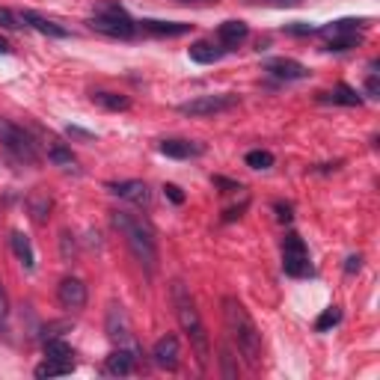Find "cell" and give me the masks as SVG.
I'll use <instances>...</instances> for the list:
<instances>
[{
    "mask_svg": "<svg viewBox=\"0 0 380 380\" xmlns=\"http://www.w3.org/2000/svg\"><path fill=\"white\" fill-rule=\"evenodd\" d=\"M0 27L4 30H18V18H15V15L9 9H4V6H0Z\"/></svg>",
    "mask_w": 380,
    "mask_h": 380,
    "instance_id": "obj_33",
    "label": "cell"
},
{
    "mask_svg": "<svg viewBox=\"0 0 380 380\" xmlns=\"http://www.w3.org/2000/svg\"><path fill=\"white\" fill-rule=\"evenodd\" d=\"M107 336H110L113 342L128 339V324H125L122 306H110V312H107Z\"/></svg>",
    "mask_w": 380,
    "mask_h": 380,
    "instance_id": "obj_22",
    "label": "cell"
},
{
    "mask_svg": "<svg viewBox=\"0 0 380 380\" xmlns=\"http://www.w3.org/2000/svg\"><path fill=\"white\" fill-rule=\"evenodd\" d=\"M366 92H369V98H380V80H377V72L374 69H371V75L366 80Z\"/></svg>",
    "mask_w": 380,
    "mask_h": 380,
    "instance_id": "obj_36",
    "label": "cell"
},
{
    "mask_svg": "<svg viewBox=\"0 0 380 380\" xmlns=\"http://www.w3.org/2000/svg\"><path fill=\"white\" fill-rule=\"evenodd\" d=\"M220 359H223V377H238V371H235V366H232V351L229 348H223V354H220Z\"/></svg>",
    "mask_w": 380,
    "mask_h": 380,
    "instance_id": "obj_31",
    "label": "cell"
},
{
    "mask_svg": "<svg viewBox=\"0 0 380 380\" xmlns=\"http://www.w3.org/2000/svg\"><path fill=\"white\" fill-rule=\"evenodd\" d=\"M362 42V33H351V36H339V39H330L327 42V51H351Z\"/></svg>",
    "mask_w": 380,
    "mask_h": 380,
    "instance_id": "obj_29",
    "label": "cell"
},
{
    "mask_svg": "<svg viewBox=\"0 0 380 380\" xmlns=\"http://www.w3.org/2000/svg\"><path fill=\"white\" fill-rule=\"evenodd\" d=\"M89 27L95 33H102V36H110V39H131L137 33V24L131 21V15L116 4H104L89 18Z\"/></svg>",
    "mask_w": 380,
    "mask_h": 380,
    "instance_id": "obj_4",
    "label": "cell"
},
{
    "mask_svg": "<svg viewBox=\"0 0 380 380\" xmlns=\"http://www.w3.org/2000/svg\"><path fill=\"white\" fill-rule=\"evenodd\" d=\"M48 158H51V163H57V167H63V170H75L72 148H65L63 143H51V146H48Z\"/></svg>",
    "mask_w": 380,
    "mask_h": 380,
    "instance_id": "obj_25",
    "label": "cell"
},
{
    "mask_svg": "<svg viewBox=\"0 0 380 380\" xmlns=\"http://www.w3.org/2000/svg\"><path fill=\"white\" fill-rule=\"evenodd\" d=\"M140 27L152 36H185V33L193 30V24H185V21H158V18H143Z\"/></svg>",
    "mask_w": 380,
    "mask_h": 380,
    "instance_id": "obj_13",
    "label": "cell"
},
{
    "mask_svg": "<svg viewBox=\"0 0 380 380\" xmlns=\"http://www.w3.org/2000/svg\"><path fill=\"white\" fill-rule=\"evenodd\" d=\"M75 371V362L72 359H48L42 366H36V377H60V374H72Z\"/></svg>",
    "mask_w": 380,
    "mask_h": 380,
    "instance_id": "obj_23",
    "label": "cell"
},
{
    "mask_svg": "<svg viewBox=\"0 0 380 380\" xmlns=\"http://www.w3.org/2000/svg\"><path fill=\"white\" fill-rule=\"evenodd\" d=\"M152 359L158 369H167V371H175L178 362H181V348H178V339L175 336H163L155 342L152 348Z\"/></svg>",
    "mask_w": 380,
    "mask_h": 380,
    "instance_id": "obj_9",
    "label": "cell"
},
{
    "mask_svg": "<svg viewBox=\"0 0 380 380\" xmlns=\"http://www.w3.org/2000/svg\"><path fill=\"white\" fill-rule=\"evenodd\" d=\"M6 315H9V297H6L4 283H0V318H6Z\"/></svg>",
    "mask_w": 380,
    "mask_h": 380,
    "instance_id": "obj_39",
    "label": "cell"
},
{
    "mask_svg": "<svg viewBox=\"0 0 380 380\" xmlns=\"http://www.w3.org/2000/svg\"><path fill=\"white\" fill-rule=\"evenodd\" d=\"M57 300L63 309H84L87 306V286L77 276H65L57 286Z\"/></svg>",
    "mask_w": 380,
    "mask_h": 380,
    "instance_id": "obj_8",
    "label": "cell"
},
{
    "mask_svg": "<svg viewBox=\"0 0 380 380\" xmlns=\"http://www.w3.org/2000/svg\"><path fill=\"white\" fill-rule=\"evenodd\" d=\"M110 223H113L116 232H122L131 256H134L143 264L146 273H155V268H158V246H155L152 229L143 226L137 217H131V214H125V211H113L110 214Z\"/></svg>",
    "mask_w": 380,
    "mask_h": 380,
    "instance_id": "obj_3",
    "label": "cell"
},
{
    "mask_svg": "<svg viewBox=\"0 0 380 380\" xmlns=\"http://www.w3.org/2000/svg\"><path fill=\"white\" fill-rule=\"evenodd\" d=\"M259 4L273 6V9H294V6H300L303 0H259Z\"/></svg>",
    "mask_w": 380,
    "mask_h": 380,
    "instance_id": "obj_34",
    "label": "cell"
},
{
    "mask_svg": "<svg viewBox=\"0 0 380 380\" xmlns=\"http://www.w3.org/2000/svg\"><path fill=\"white\" fill-rule=\"evenodd\" d=\"M264 72H271L279 80H303V77H309L306 65L297 63V60H288V57H271L268 63H264Z\"/></svg>",
    "mask_w": 380,
    "mask_h": 380,
    "instance_id": "obj_11",
    "label": "cell"
},
{
    "mask_svg": "<svg viewBox=\"0 0 380 380\" xmlns=\"http://www.w3.org/2000/svg\"><path fill=\"white\" fill-rule=\"evenodd\" d=\"M89 98H92V104L104 107V110H113V113L131 107V98L128 95H119V92H92Z\"/></svg>",
    "mask_w": 380,
    "mask_h": 380,
    "instance_id": "obj_21",
    "label": "cell"
},
{
    "mask_svg": "<svg viewBox=\"0 0 380 380\" xmlns=\"http://www.w3.org/2000/svg\"><path fill=\"white\" fill-rule=\"evenodd\" d=\"M21 21L24 24H30L33 30H39L42 36H51V39H65L69 36V30L65 27H60L57 21H51V18H45V15H39V12H33V9H24V15H21Z\"/></svg>",
    "mask_w": 380,
    "mask_h": 380,
    "instance_id": "obj_12",
    "label": "cell"
},
{
    "mask_svg": "<svg viewBox=\"0 0 380 380\" xmlns=\"http://www.w3.org/2000/svg\"><path fill=\"white\" fill-rule=\"evenodd\" d=\"M238 107V95H196L190 102L178 104V113L181 116H193V119H205V116H217V113H226Z\"/></svg>",
    "mask_w": 380,
    "mask_h": 380,
    "instance_id": "obj_6",
    "label": "cell"
},
{
    "mask_svg": "<svg viewBox=\"0 0 380 380\" xmlns=\"http://www.w3.org/2000/svg\"><path fill=\"white\" fill-rule=\"evenodd\" d=\"M27 208H30V217L36 220V223H48L54 202H51V196H48L45 190H33V193L27 196Z\"/></svg>",
    "mask_w": 380,
    "mask_h": 380,
    "instance_id": "obj_17",
    "label": "cell"
},
{
    "mask_svg": "<svg viewBox=\"0 0 380 380\" xmlns=\"http://www.w3.org/2000/svg\"><path fill=\"white\" fill-rule=\"evenodd\" d=\"M273 211H276V220H279V223H288V220H291V205L276 202V205H273Z\"/></svg>",
    "mask_w": 380,
    "mask_h": 380,
    "instance_id": "obj_37",
    "label": "cell"
},
{
    "mask_svg": "<svg viewBox=\"0 0 380 380\" xmlns=\"http://www.w3.org/2000/svg\"><path fill=\"white\" fill-rule=\"evenodd\" d=\"M45 357L48 359H72V344L57 339H45Z\"/></svg>",
    "mask_w": 380,
    "mask_h": 380,
    "instance_id": "obj_26",
    "label": "cell"
},
{
    "mask_svg": "<svg viewBox=\"0 0 380 380\" xmlns=\"http://www.w3.org/2000/svg\"><path fill=\"white\" fill-rule=\"evenodd\" d=\"M134 362H137V354H134V351L119 348V351H113V354L107 357L104 371H107V374H116V377H125V374L134 371Z\"/></svg>",
    "mask_w": 380,
    "mask_h": 380,
    "instance_id": "obj_14",
    "label": "cell"
},
{
    "mask_svg": "<svg viewBox=\"0 0 380 380\" xmlns=\"http://www.w3.org/2000/svg\"><path fill=\"white\" fill-rule=\"evenodd\" d=\"M246 36H250V27H246L244 21H226V24H220V30H217V39H220V45L226 48H238Z\"/></svg>",
    "mask_w": 380,
    "mask_h": 380,
    "instance_id": "obj_16",
    "label": "cell"
},
{
    "mask_svg": "<svg viewBox=\"0 0 380 380\" xmlns=\"http://www.w3.org/2000/svg\"><path fill=\"white\" fill-rule=\"evenodd\" d=\"M175 4H181V6H211V4H217V0H175Z\"/></svg>",
    "mask_w": 380,
    "mask_h": 380,
    "instance_id": "obj_41",
    "label": "cell"
},
{
    "mask_svg": "<svg viewBox=\"0 0 380 380\" xmlns=\"http://www.w3.org/2000/svg\"><path fill=\"white\" fill-rule=\"evenodd\" d=\"M170 297H173V309H175V318L181 324V330L188 333L190 339V348L196 354V362H200V369L205 371L208 362H211V339L205 333V324L200 318V309H196V300L190 288L181 283V279H175V283L170 286Z\"/></svg>",
    "mask_w": 380,
    "mask_h": 380,
    "instance_id": "obj_1",
    "label": "cell"
},
{
    "mask_svg": "<svg viewBox=\"0 0 380 380\" xmlns=\"http://www.w3.org/2000/svg\"><path fill=\"white\" fill-rule=\"evenodd\" d=\"M0 54H9V45H6V39H0Z\"/></svg>",
    "mask_w": 380,
    "mask_h": 380,
    "instance_id": "obj_42",
    "label": "cell"
},
{
    "mask_svg": "<svg viewBox=\"0 0 380 380\" xmlns=\"http://www.w3.org/2000/svg\"><path fill=\"white\" fill-rule=\"evenodd\" d=\"M60 246H63V259H75V241L69 232L60 235Z\"/></svg>",
    "mask_w": 380,
    "mask_h": 380,
    "instance_id": "obj_35",
    "label": "cell"
},
{
    "mask_svg": "<svg viewBox=\"0 0 380 380\" xmlns=\"http://www.w3.org/2000/svg\"><path fill=\"white\" fill-rule=\"evenodd\" d=\"M246 167L250 170H271L273 167V155L264 152V148H253V152H246Z\"/></svg>",
    "mask_w": 380,
    "mask_h": 380,
    "instance_id": "obj_27",
    "label": "cell"
},
{
    "mask_svg": "<svg viewBox=\"0 0 380 380\" xmlns=\"http://www.w3.org/2000/svg\"><path fill=\"white\" fill-rule=\"evenodd\" d=\"M324 102H333V104H344V107H359L362 104V98L351 89V87H344V84H339L336 87V92H327L324 95Z\"/></svg>",
    "mask_w": 380,
    "mask_h": 380,
    "instance_id": "obj_24",
    "label": "cell"
},
{
    "mask_svg": "<svg viewBox=\"0 0 380 380\" xmlns=\"http://www.w3.org/2000/svg\"><path fill=\"white\" fill-rule=\"evenodd\" d=\"M214 185H220V188H226V193H229V190H241V185H235V181H229V178H220V175H217V178H214Z\"/></svg>",
    "mask_w": 380,
    "mask_h": 380,
    "instance_id": "obj_40",
    "label": "cell"
},
{
    "mask_svg": "<svg viewBox=\"0 0 380 380\" xmlns=\"http://www.w3.org/2000/svg\"><path fill=\"white\" fill-rule=\"evenodd\" d=\"M286 33H291V36H312V33H318V27H312V24H288Z\"/></svg>",
    "mask_w": 380,
    "mask_h": 380,
    "instance_id": "obj_30",
    "label": "cell"
},
{
    "mask_svg": "<svg viewBox=\"0 0 380 380\" xmlns=\"http://www.w3.org/2000/svg\"><path fill=\"white\" fill-rule=\"evenodd\" d=\"M161 155L175 158V161H185V158L202 155V146L200 143H190V140H163L161 143Z\"/></svg>",
    "mask_w": 380,
    "mask_h": 380,
    "instance_id": "obj_15",
    "label": "cell"
},
{
    "mask_svg": "<svg viewBox=\"0 0 380 380\" xmlns=\"http://www.w3.org/2000/svg\"><path fill=\"white\" fill-rule=\"evenodd\" d=\"M283 271L288 276H309L312 273V261H309V250H306V244L300 235H286L283 241Z\"/></svg>",
    "mask_w": 380,
    "mask_h": 380,
    "instance_id": "obj_7",
    "label": "cell"
},
{
    "mask_svg": "<svg viewBox=\"0 0 380 380\" xmlns=\"http://www.w3.org/2000/svg\"><path fill=\"white\" fill-rule=\"evenodd\" d=\"M12 253H15V259L21 261L24 271H33V268H36V256H33V246H30V238H27V235L12 232Z\"/></svg>",
    "mask_w": 380,
    "mask_h": 380,
    "instance_id": "obj_19",
    "label": "cell"
},
{
    "mask_svg": "<svg viewBox=\"0 0 380 380\" xmlns=\"http://www.w3.org/2000/svg\"><path fill=\"white\" fill-rule=\"evenodd\" d=\"M190 60L193 63H200V65H211V63H217V60H223V54H226V48H220V45H214V42H196V45H190Z\"/></svg>",
    "mask_w": 380,
    "mask_h": 380,
    "instance_id": "obj_18",
    "label": "cell"
},
{
    "mask_svg": "<svg viewBox=\"0 0 380 380\" xmlns=\"http://www.w3.org/2000/svg\"><path fill=\"white\" fill-rule=\"evenodd\" d=\"M163 196H167L173 205H181V202H185V193H181V188H175V185H163Z\"/></svg>",
    "mask_w": 380,
    "mask_h": 380,
    "instance_id": "obj_32",
    "label": "cell"
},
{
    "mask_svg": "<svg viewBox=\"0 0 380 380\" xmlns=\"http://www.w3.org/2000/svg\"><path fill=\"white\" fill-rule=\"evenodd\" d=\"M113 196H119V200H128L134 202L140 208H148L152 205V190H148L143 181H113V185H107Z\"/></svg>",
    "mask_w": 380,
    "mask_h": 380,
    "instance_id": "obj_10",
    "label": "cell"
},
{
    "mask_svg": "<svg viewBox=\"0 0 380 380\" xmlns=\"http://www.w3.org/2000/svg\"><path fill=\"white\" fill-rule=\"evenodd\" d=\"M362 268V256H348L344 259V273H357Z\"/></svg>",
    "mask_w": 380,
    "mask_h": 380,
    "instance_id": "obj_38",
    "label": "cell"
},
{
    "mask_svg": "<svg viewBox=\"0 0 380 380\" xmlns=\"http://www.w3.org/2000/svg\"><path fill=\"white\" fill-rule=\"evenodd\" d=\"M223 321H226V330H229V336H232V342L238 344L241 357L250 362V366H259L261 362V333L238 297H223Z\"/></svg>",
    "mask_w": 380,
    "mask_h": 380,
    "instance_id": "obj_2",
    "label": "cell"
},
{
    "mask_svg": "<svg viewBox=\"0 0 380 380\" xmlns=\"http://www.w3.org/2000/svg\"><path fill=\"white\" fill-rule=\"evenodd\" d=\"M359 27H362L359 18H342V21H333V24L318 27V33L330 42V39H339V36H351V33H359Z\"/></svg>",
    "mask_w": 380,
    "mask_h": 380,
    "instance_id": "obj_20",
    "label": "cell"
},
{
    "mask_svg": "<svg viewBox=\"0 0 380 380\" xmlns=\"http://www.w3.org/2000/svg\"><path fill=\"white\" fill-rule=\"evenodd\" d=\"M339 321H342V309L339 306H330V309L321 312V318L315 321V330H318V333H327V330L336 327Z\"/></svg>",
    "mask_w": 380,
    "mask_h": 380,
    "instance_id": "obj_28",
    "label": "cell"
},
{
    "mask_svg": "<svg viewBox=\"0 0 380 380\" xmlns=\"http://www.w3.org/2000/svg\"><path fill=\"white\" fill-rule=\"evenodd\" d=\"M0 143L4 148L21 163H39V152H36V143L27 134L24 128H18L9 119H0Z\"/></svg>",
    "mask_w": 380,
    "mask_h": 380,
    "instance_id": "obj_5",
    "label": "cell"
}]
</instances>
